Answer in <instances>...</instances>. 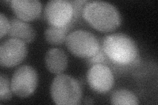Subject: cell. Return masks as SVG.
Here are the masks:
<instances>
[{
    "mask_svg": "<svg viewBox=\"0 0 158 105\" xmlns=\"http://www.w3.org/2000/svg\"><path fill=\"white\" fill-rule=\"evenodd\" d=\"M82 16L92 27L102 32L115 30L121 22L117 9L102 1L88 2L82 9Z\"/></svg>",
    "mask_w": 158,
    "mask_h": 105,
    "instance_id": "1",
    "label": "cell"
},
{
    "mask_svg": "<svg viewBox=\"0 0 158 105\" xmlns=\"http://www.w3.org/2000/svg\"><path fill=\"white\" fill-rule=\"evenodd\" d=\"M102 47L111 61L121 66L131 65L139 57V50L136 43L125 34L107 35L103 39Z\"/></svg>",
    "mask_w": 158,
    "mask_h": 105,
    "instance_id": "2",
    "label": "cell"
},
{
    "mask_svg": "<svg viewBox=\"0 0 158 105\" xmlns=\"http://www.w3.org/2000/svg\"><path fill=\"white\" fill-rule=\"evenodd\" d=\"M52 99L58 105H76L81 103L82 89L75 78L66 74H59L50 87Z\"/></svg>",
    "mask_w": 158,
    "mask_h": 105,
    "instance_id": "3",
    "label": "cell"
},
{
    "mask_svg": "<svg viewBox=\"0 0 158 105\" xmlns=\"http://www.w3.org/2000/svg\"><path fill=\"white\" fill-rule=\"evenodd\" d=\"M65 44L74 55L86 59L93 57L101 47L95 35L85 30H77L69 33Z\"/></svg>",
    "mask_w": 158,
    "mask_h": 105,
    "instance_id": "4",
    "label": "cell"
},
{
    "mask_svg": "<svg viewBox=\"0 0 158 105\" xmlns=\"http://www.w3.org/2000/svg\"><path fill=\"white\" fill-rule=\"evenodd\" d=\"M38 82V74L34 68L23 65L13 73L11 82L12 92L19 97H28L35 91Z\"/></svg>",
    "mask_w": 158,
    "mask_h": 105,
    "instance_id": "5",
    "label": "cell"
},
{
    "mask_svg": "<svg viewBox=\"0 0 158 105\" xmlns=\"http://www.w3.org/2000/svg\"><path fill=\"white\" fill-rule=\"evenodd\" d=\"M44 18L52 26H66L73 21V5L66 0L49 1L44 9Z\"/></svg>",
    "mask_w": 158,
    "mask_h": 105,
    "instance_id": "6",
    "label": "cell"
},
{
    "mask_svg": "<svg viewBox=\"0 0 158 105\" xmlns=\"http://www.w3.org/2000/svg\"><path fill=\"white\" fill-rule=\"evenodd\" d=\"M27 47L24 42L9 38L0 46V64L4 67H13L19 64L27 55Z\"/></svg>",
    "mask_w": 158,
    "mask_h": 105,
    "instance_id": "7",
    "label": "cell"
},
{
    "mask_svg": "<svg viewBox=\"0 0 158 105\" xmlns=\"http://www.w3.org/2000/svg\"><path fill=\"white\" fill-rule=\"evenodd\" d=\"M90 87L98 93H105L110 91L114 84V76L110 68L105 64H93L86 75Z\"/></svg>",
    "mask_w": 158,
    "mask_h": 105,
    "instance_id": "8",
    "label": "cell"
},
{
    "mask_svg": "<svg viewBox=\"0 0 158 105\" xmlns=\"http://www.w3.org/2000/svg\"><path fill=\"white\" fill-rule=\"evenodd\" d=\"M11 7L15 14L23 21H32L40 15L42 6L38 0H13Z\"/></svg>",
    "mask_w": 158,
    "mask_h": 105,
    "instance_id": "9",
    "label": "cell"
},
{
    "mask_svg": "<svg viewBox=\"0 0 158 105\" xmlns=\"http://www.w3.org/2000/svg\"><path fill=\"white\" fill-rule=\"evenodd\" d=\"M45 64L48 71L54 74H61L68 66V58L63 50L52 48L46 53Z\"/></svg>",
    "mask_w": 158,
    "mask_h": 105,
    "instance_id": "10",
    "label": "cell"
},
{
    "mask_svg": "<svg viewBox=\"0 0 158 105\" xmlns=\"http://www.w3.org/2000/svg\"><path fill=\"white\" fill-rule=\"evenodd\" d=\"M8 35L11 38H16L25 43H29L35 38L36 32L34 28L27 22L18 18H13L10 21Z\"/></svg>",
    "mask_w": 158,
    "mask_h": 105,
    "instance_id": "11",
    "label": "cell"
},
{
    "mask_svg": "<svg viewBox=\"0 0 158 105\" xmlns=\"http://www.w3.org/2000/svg\"><path fill=\"white\" fill-rule=\"evenodd\" d=\"M73 23L74 21H72L66 26H49L44 32L46 40L49 44L53 45V46H59L63 44L64 42H65L69 31L70 30Z\"/></svg>",
    "mask_w": 158,
    "mask_h": 105,
    "instance_id": "12",
    "label": "cell"
},
{
    "mask_svg": "<svg viewBox=\"0 0 158 105\" xmlns=\"http://www.w3.org/2000/svg\"><path fill=\"white\" fill-rule=\"evenodd\" d=\"M111 103L115 105H136L139 104V101L135 94L129 90L119 89L112 93Z\"/></svg>",
    "mask_w": 158,
    "mask_h": 105,
    "instance_id": "13",
    "label": "cell"
},
{
    "mask_svg": "<svg viewBox=\"0 0 158 105\" xmlns=\"http://www.w3.org/2000/svg\"><path fill=\"white\" fill-rule=\"evenodd\" d=\"M12 97V90L7 77L3 73L0 75V100L7 101Z\"/></svg>",
    "mask_w": 158,
    "mask_h": 105,
    "instance_id": "14",
    "label": "cell"
},
{
    "mask_svg": "<svg viewBox=\"0 0 158 105\" xmlns=\"http://www.w3.org/2000/svg\"><path fill=\"white\" fill-rule=\"evenodd\" d=\"M107 57L106 54L103 52L102 47L101 46L99 51L94 55L93 57L87 59V63L92 66L93 64H103L107 61Z\"/></svg>",
    "mask_w": 158,
    "mask_h": 105,
    "instance_id": "15",
    "label": "cell"
},
{
    "mask_svg": "<svg viewBox=\"0 0 158 105\" xmlns=\"http://www.w3.org/2000/svg\"><path fill=\"white\" fill-rule=\"evenodd\" d=\"M73 7V21L75 22L77 18L82 15V11L84 6L88 2L87 1H70Z\"/></svg>",
    "mask_w": 158,
    "mask_h": 105,
    "instance_id": "16",
    "label": "cell"
},
{
    "mask_svg": "<svg viewBox=\"0 0 158 105\" xmlns=\"http://www.w3.org/2000/svg\"><path fill=\"white\" fill-rule=\"evenodd\" d=\"M10 21L3 13H0V38H2L9 33Z\"/></svg>",
    "mask_w": 158,
    "mask_h": 105,
    "instance_id": "17",
    "label": "cell"
}]
</instances>
